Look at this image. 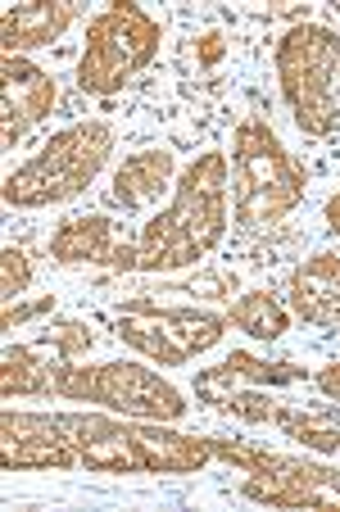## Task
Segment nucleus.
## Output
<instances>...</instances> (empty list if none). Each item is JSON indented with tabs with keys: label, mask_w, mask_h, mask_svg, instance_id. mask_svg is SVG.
<instances>
[{
	"label": "nucleus",
	"mask_w": 340,
	"mask_h": 512,
	"mask_svg": "<svg viewBox=\"0 0 340 512\" xmlns=\"http://www.w3.org/2000/svg\"><path fill=\"white\" fill-rule=\"evenodd\" d=\"M232 209L241 227H277L304 204L309 173L304 164L277 141L268 118L250 114L232 132Z\"/></svg>",
	"instance_id": "obj_1"
},
{
	"label": "nucleus",
	"mask_w": 340,
	"mask_h": 512,
	"mask_svg": "<svg viewBox=\"0 0 340 512\" xmlns=\"http://www.w3.org/2000/svg\"><path fill=\"white\" fill-rule=\"evenodd\" d=\"M109 150H114V127L105 118H82L55 132L28 164H19L5 186L0 200L10 209H46V204L78 200L91 182L100 177Z\"/></svg>",
	"instance_id": "obj_2"
},
{
	"label": "nucleus",
	"mask_w": 340,
	"mask_h": 512,
	"mask_svg": "<svg viewBox=\"0 0 340 512\" xmlns=\"http://www.w3.org/2000/svg\"><path fill=\"white\" fill-rule=\"evenodd\" d=\"M272 64H277V87H282L295 127L309 141H327L340 127L336 87H331L340 68V32L322 23H295L282 32Z\"/></svg>",
	"instance_id": "obj_3"
},
{
	"label": "nucleus",
	"mask_w": 340,
	"mask_h": 512,
	"mask_svg": "<svg viewBox=\"0 0 340 512\" xmlns=\"http://www.w3.org/2000/svg\"><path fill=\"white\" fill-rule=\"evenodd\" d=\"M55 395L73 399V404H100L109 413L141 417V422H182L186 417L182 390L146 363H132V358H114V363H96V368L59 358Z\"/></svg>",
	"instance_id": "obj_4"
},
{
	"label": "nucleus",
	"mask_w": 340,
	"mask_h": 512,
	"mask_svg": "<svg viewBox=\"0 0 340 512\" xmlns=\"http://www.w3.org/2000/svg\"><path fill=\"white\" fill-rule=\"evenodd\" d=\"M159 28L155 14H146L132 0H114L87 23V50L78 59V87L87 96H114L159 55Z\"/></svg>",
	"instance_id": "obj_5"
},
{
	"label": "nucleus",
	"mask_w": 340,
	"mask_h": 512,
	"mask_svg": "<svg viewBox=\"0 0 340 512\" xmlns=\"http://www.w3.org/2000/svg\"><path fill=\"white\" fill-rule=\"evenodd\" d=\"M227 327H232L227 313L191 309V304H164V300H150V295L123 300L114 309V331L132 349H141L150 363H159V368H186L195 354L214 349Z\"/></svg>",
	"instance_id": "obj_6"
},
{
	"label": "nucleus",
	"mask_w": 340,
	"mask_h": 512,
	"mask_svg": "<svg viewBox=\"0 0 340 512\" xmlns=\"http://www.w3.org/2000/svg\"><path fill=\"white\" fill-rule=\"evenodd\" d=\"M0 463H5V472H46V467L64 472V467H82L78 445L68 440L59 417L19 413V408L0 413Z\"/></svg>",
	"instance_id": "obj_7"
},
{
	"label": "nucleus",
	"mask_w": 340,
	"mask_h": 512,
	"mask_svg": "<svg viewBox=\"0 0 340 512\" xmlns=\"http://www.w3.org/2000/svg\"><path fill=\"white\" fill-rule=\"evenodd\" d=\"M59 426L68 431V440L78 445V463L87 472L105 476H141L146 458L136 445L132 417H105V413H59Z\"/></svg>",
	"instance_id": "obj_8"
},
{
	"label": "nucleus",
	"mask_w": 340,
	"mask_h": 512,
	"mask_svg": "<svg viewBox=\"0 0 340 512\" xmlns=\"http://www.w3.org/2000/svg\"><path fill=\"white\" fill-rule=\"evenodd\" d=\"M59 87L46 68H37L23 55L0 59V114H5V145H14L28 127H37L41 118L55 109Z\"/></svg>",
	"instance_id": "obj_9"
},
{
	"label": "nucleus",
	"mask_w": 340,
	"mask_h": 512,
	"mask_svg": "<svg viewBox=\"0 0 340 512\" xmlns=\"http://www.w3.org/2000/svg\"><path fill=\"white\" fill-rule=\"evenodd\" d=\"M173 422H141L132 417L136 445L146 458V476H195L214 463V440L209 435H182L168 431Z\"/></svg>",
	"instance_id": "obj_10"
},
{
	"label": "nucleus",
	"mask_w": 340,
	"mask_h": 512,
	"mask_svg": "<svg viewBox=\"0 0 340 512\" xmlns=\"http://www.w3.org/2000/svg\"><path fill=\"white\" fill-rule=\"evenodd\" d=\"M78 19H82L78 0H23V5H10L5 19H0V46H5V55L50 46Z\"/></svg>",
	"instance_id": "obj_11"
},
{
	"label": "nucleus",
	"mask_w": 340,
	"mask_h": 512,
	"mask_svg": "<svg viewBox=\"0 0 340 512\" xmlns=\"http://www.w3.org/2000/svg\"><path fill=\"white\" fill-rule=\"evenodd\" d=\"M291 313L309 327H340V254L318 250L291 272Z\"/></svg>",
	"instance_id": "obj_12"
},
{
	"label": "nucleus",
	"mask_w": 340,
	"mask_h": 512,
	"mask_svg": "<svg viewBox=\"0 0 340 512\" xmlns=\"http://www.w3.org/2000/svg\"><path fill=\"white\" fill-rule=\"evenodd\" d=\"M173 173H177L173 150H168V145H146V150L127 155L123 164L114 168L109 200H114L118 209H127V213L150 209V204H159L168 191H173Z\"/></svg>",
	"instance_id": "obj_13"
},
{
	"label": "nucleus",
	"mask_w": 340,
	"mask_h": 512,
	"mask_svg": "<svg viewBox=\"0 0 340 512\" xmlns=\"http://www.w3.org/2000/svg\"><path fill=\"white\" fill-rule=\"evenodd\" d=\"M295 381H313L309 368H295V363H268V358H254V354H227L218 368H204L195 372V395L204 404H214L227 395L232 386H295Z\"/></svg>",
	"instance_id": "obj_14"
},
{
	"label": "nucleus",
	"mask_w": 340,
	"mask_h": 512,
	"mask_svg": "<svg viewBox=\"0 0 340 512\" xmlns=\"http://www.w3.org/2000/svg\"><path fill=\"white\" fill-rule=\"evenodd\" d=\"M114 250H118V236L105 213L64 218V223L55 227V236H50V259H55L59 268H78V263L114 268Z\"/></svg>",
	"instance_id": "obj_15"
},
{
	"label": "nucleus",
	"mask_w": 340,
	"mask_h": 512,
	"mask_svg": "<svg viewBox=\"0 0 340 512\" xmlns=\"http://www.w3.org/2000/svg\"><path fill=\"white\" fill-rule=\"evenodd\" d=\"M0 395L5 399L55 395V363H46L32 345H10L5 358H0Z\"/></svg>",
	"instance_id": "obj_16"
},
{
	"label": "nucleus",
	"mask_w": 340,
	"mask_h": 512,
	"mask_svg": "<svg viewBox=\"0 0 340 512\" xmlns=\"http://www.w3.org/2000/svg\"><path fill=\"white\" fill-rule=\"evenodd\" d=\"M227 322L245 331L250 340H282L291 327V309H286L272 290H245L241 300L227 309Z\"/></svg>",
	"instance_id": "obj_17"
},
{
	"label": "nucleus",
	"mask_w": 340,
	"mask_h": 512,
	"mask_svg": "<svg viewBox=\"0 0 340 512\" xmlns=\"http://www.w3.org/2000/svg\"><path fill=\"white\" fill-rule=\"evenodd\" d=\"M272 426H282L291 440H300L304 449H318V454H340V413L327 408H286L277 404Z\"/></svg>",
	"instance_id": "obj_18"
},
{
	"label": "nucleus",
	"mask_w": 340,
	"mask_h": 512,
	"mask_svg": "<svg viewBox=\"0 0 340 512\" xmlns=\"http://www.w3.org/2000/svg\"><path fill=\"white\" fill-rule=\"evenodd\" d=\"M32 286V259L28 250H19V245H5V254H0V295H5V304L23 300V290Z\"/></svg>",
	"instance_id": "obj_19"
},
{
	"label": "nucleus",
	"mask_w": 340,
	"mask_h": 512,
	"mask_svg": "<svg viewBox=\"0 0 340 512\" xmlns=\"http://www.w3.org/2000/svg\"><path fill=\"white\" fill-rule=\"evenodd\" d=\"M41 345H50L59 358H78L96 345V336H91L82 322H55V327H46V340H41Z\"/></svg>",
	"instance_id": "obj_20"
},
{
	"label": "nucleus",
	"mask_w": 340,
	"mask_h": 512,
	"mask_svg": "<svg viewBox=\"0 0 340 512\" xmlns=\"http://www.w3.org/2000/svg\"><path fill=\"white\" fill-rule=\"evenodd\" d=\"M236 277L232 272H195L182 290H168V295H195V300H232Z\"/></svg>",
	"instance_id": "obj_21"
},
{
	"label": "nucleus",
	"mask_w": 340,
	"mask_h": 512,
	"mask_svg": "<svg viewBox=\"0 0 340 512\" xmlns=\"http://www.w3.org/2000/svg\"><path fill=\"white\" fill-rule=\"evenodd\" d=\"M223 55H227V37L218 28H209V32L195 37V64L200 68H218L223 64Z\"/></svg>",
	"instance_id": "obj_22"
},
{
	"label": "nucleus",
	"mask_w": 340,
	"mask_h": 512,
	"mask_svg": "<svg viewBox=\"0 0 340 512\" xmlns=\"http://www.w3.org/2000/svg\"><path fill=\"white\" fill-rule=\"evenodd\" d=\"M37 313H55V300H32V304L14 300V304H5V313H0V327L14 331V327H23L28 318H37Z\"/></svg>",
	"instance_id": "obj_23"
},
{
	"label": "nucleus",
	"mask_w": 340,
	"mask_h": 512,
	"mask_svg": "<svg viewBox=\"0 0 340 512\" xmlns=\"http://www.w3.org/2000/svg\"><path fill=\"white\" fill-rule=\"evenodd\" d=\"M313 386H318L327 399H336V404H340V363H327V368L313 372Z\"/></svg>",
	"instance_id": "obj_24"
},
{
	"label": "nucleus",
	"mask_w": 340,
	"mask_h": 512,
	"mask_svg": "<svg viewBox=\"0 0 340 512\" xmlns=\"http://www.w3.org/2000/svg\"><path fill=\"white\" fill-rule=\"evenodd\" d=\"M327 227H331V232L340 236V191H336V195H331V200H327Z\"/></svg>",
	"instance_id": "obj_25"
},
{
	"label": "nucleus",
	"mask_w": 340,
	"mask_h": 512,
	"mask_svg": "<svg viewBox=\"0 0 340 512\" xmlns=\"http://www.w3.org/2000/svg\"><path fill=\"white\" fill-rule=\"evenodd\" d=\"M336 331H340V327H336Z\"/></svg>",
	"instance_id": "obj_26"
}]
</instances>
